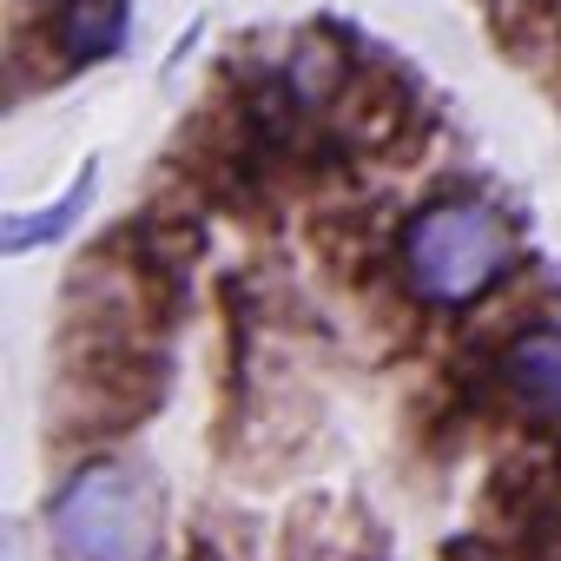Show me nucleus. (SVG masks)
Here are the masks:
<instances>
[{
  "mask_svg": "<svg viewBox=\"0 0 561 561\" xmlns=\"http://www.w3.org/2000/svg\"><path fill=\"white\" fill-rule=\"evenodd\" d=\"M397 257H403V277L423 305H476L515 264L502 218L476 198H430L403 225Z\"/></svg>",
  "mask_w": 561,
  "mask_h": 561,
  "instance_id": "1",
  "label": "nucleus"
},
{
  "mask_svg": "<svg viewBox=\"0 0 561 561\" xmlns=\"http://www.w3.org/2000/svg\"><path fill=\"white\" fill-rule=\"evenodd\" d=\"M54 541L67 561H152L159 554L152 476L119 456L73 469V482L54 495Z\"/></svg>",
  "mask_w": 561,
  "mask_h": 561,
  "instance_id": "2",
  "label": "nucleus"
},
{
  "mask_svg": "<svg viewBox=\"0 0 561 561\" xmlns=\"http://www.w3.org/2000/svg\"><path fill=\"white\" fill-rule=\"evenodd\" d=\"M47 41L54 67H93L119 47L126 34V0H47Z\"/></svg>",
  "mask_w": 561,
  "mask_h": 561,
  "instance_id": "3",
  "label": "nucleus"
},
{
  "mask_svg": "<svg viewBox=\"0 0 561 561\" xmlns=\"http://www.w3.org/2000/svg\"><path fill=\"white\" fill-rule=\"evenodd\" d=\"M502 377L535 416H561V331H522L508 344Z\"/></svg>",
  "mask_w": 561,
  "mask_h": 561,
  "instance_id": "4",
  "label": "nucleus"
},
{
  "mask_svg": "<svg viewBox=\"0 0 561 561\" xmlns=\"http://www.w3.org/2000/svg\"><path fill=\"white\" fill-rule=\"evenodd\" d=\"M87 192H93V172H80V185H73L60 205H47V211H34V218H14V225H8V244H14V251L54 244V238H60V231H67V225L87 211Z\"/></svg>",
  "mask_w": 561,
  "mask_h": 561,
  "instance_id": "5",
  "label": "nucleus"
},
{
  "mask_svg": "<svg viewBox=\"0 0 561 561\" xmlns=\"http://www.w3.org/2000/svg\"><path fill=\"white\" fill-rule=\"evenodd\" d=\"M443 561H495V541H489V535H456V541L443 548Z\"/></svg>",
  "mask_w": 561,
  "mask_h": 561,
  "instance_id": "6",
  "label": "nucleus"
}]
</instances>
